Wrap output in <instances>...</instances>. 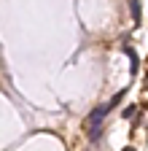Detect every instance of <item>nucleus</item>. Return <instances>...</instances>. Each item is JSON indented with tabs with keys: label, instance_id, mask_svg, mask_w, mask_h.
<instances>
[{
	"label": "nucleus",
	"instance_id": "1",
	"mask_svg": "<svg viewBox=\"0 0 148 151\" xmlns=\"http://www.w3.org/2000/svg\"><path fill=\"white\" fill-rule=\"evenodd\" d=\"M108 113H110V105L105 103V105H100V108H94V111H92L86 122H89V124H100V122H102V119L108 116Z\"/></svg>",
	"mask_w": 148,
	"mask_h": 151
},
{
	"label": "nucleus",
	"instance_id": "7",
	"mask_svg": "<svg viewBox=\"0 0 148 151\" xmlns=\"http://www.w3.org/2000/svg\"><path fill=\"white\" fill-rule=\"evenodd\" d=\"M145 89H148V73H145Z\"/></svg>",
	"mask_w": 148,
	"mask_h": 151
},
{
	"label": "nucleus",
	"instance_id": "2",
	"mask_svg": "<svg viewBox=\"0 0 148 151\" xmlns=\"http://www.w3.org/2000/svg\"><path fill=\"white\" fill-rule=\"evenodd\" d=\"M124 54L129 57V62H132V65H129V70H132V76L140 70V60H137V51L132 49V46H129V43H124Z\"/></svg>",
	"mask_w": 148,
	"mask_h": 151
},
{
	"label": "nucleus",
	"instance_id": "4",
	"mask_svg": "<svg viewBox=\"0 0 148 151\" xmlns=\"http://www.w3.org/2000/svg\"><path fill=\"white\" fill-rule=\"evenodd\" d=\"M121 116H124V119H135V116H137V105H127V108L121 111Z\"/></svg>",
	"mask_w": 148,
	"mask_h": 151
},
{
	"label": "nucleus",
	"instance_id": "3",
	"mask_svg": "<svg viewBox=\"0 0 148 151\" xmlns=\"http://www.w3.org/2000/svg\"><path fill=\"white\" fill-rule=\"evenodd\" d=\"M129 8H132V22L140 24L143 22V11H140V0H129Z\"/></svg>",
	"mask_w": 148,
	"mask_h": 151
},
{
	"label": "nucleus",
	"instance_id": "5",
	"mask_svg": "<svg viewBox=\"0 0 148 151\" xmlns=\"http://www.w3.org/2000/svg\"><path fill=\"white\" fill-rule=\"evenodd\" d=\"M124 94H127V92H124V89H121V92H116V94H113V100H110V103H108V105H110V111H113V108H116V105H119V103H121V100H124Z\"/></svg>",
	"mask_w": 148,
	"mask_h": 151
},
{
	"label": "nucleus",
	"instance_id": "6",
	"mask_svg": "<svg viewBox=\"0 0 148 151\" xmlns=\"http://www.w3.org/2000/svg\"><path fill=\"white\" fill-rule=\"evenodd\" d=\"M100 135H102V124H92V132H89V138H92V140H97Z\"/></svg>",
	"mask_w": 148,
	"mask_h": 151
}]
</instances>
